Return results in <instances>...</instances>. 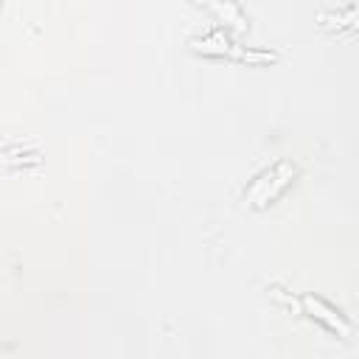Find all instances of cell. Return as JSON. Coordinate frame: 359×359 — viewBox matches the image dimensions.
Returning <instances> with one entry per match:
<instances>
[{
  "instance_id": "6da1fadb",
  "label": "cell",
  "mask_w": 359,
  "mask_h": 359,
  "mask_svg": "<svg viewBox=\"0 0 359 359\" xmlns=\"http://www.w3.org/2000/svg\"><path fill=\"white\" fill-rule=\"evenodd\" d=\"M300 303H303L306 314L317 317V320H320V323H325L331 331H339V334H351V323H345V320H342V314H339L337 309H331L328 303H323L320 297L303 294V297H300Z\"/></svg>"
}]
</instances>
